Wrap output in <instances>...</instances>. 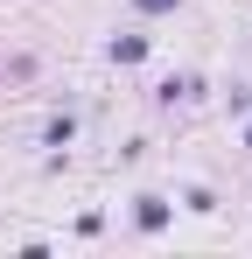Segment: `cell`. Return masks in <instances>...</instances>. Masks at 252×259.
Wrapping results in <instances>:
<instances>
[{
  "mask_svg": "<svg viewBox=\"0 0 252 259\" xmlns=\"http://www.w3.org/2000/svg\"><path fill=\"white\" fill-rule=\"evenodd\" d=\"M175 7H189V0H133V14H140V21H154V14H175Z\"/></svg>",
  "mask_w": 252,
  "mask_h": 259,
  "instance_id": "8992f818",
  "label": "cell"
},
{
  "mask_svg": "<svg viewBox=\"0 0 252 259\" xmlns=\"http://www.w3.org/2000/svg\"><path fill=\"white\" fill-rule=\"evenodd\" d=\"M224 105H231V119H245V112H252V84H231V91H224Z\"/></svg>",
  "mask_w": 252,
  "mask_h": 259,
  "instance_id": "52a82bcc",
  "label": "cell"
},
{
  "mask_svg": "<svg viewBox=\"0 0 252 259\" xmlns=\"http://www.w3.org/2000/svg\"><path fill=\"white\" fill-rule=\"evenodd\" d=\"M168 224H175V203L154 196V189H140V196H133V231H140V238H154V231H168Z\"/></svg>",
  "mask_w": 252,
  "mask_h": 259,
  "instance_id": "6da1fadb",
  "label": "cell"
},
{
  "mask_svg": "<svg viewBox=\"0 0 252 259\" xmlns=\"http://www.w3.org/2000/svg\"><path fill=\"white\" fill-rule=\"evenodd\" d=\"M238 147H245V154H252V112H245V119H238Z\"/></svg>",
  "mask_w": 252,
  "mask_h": 259,
  "instance_id": "ba28073f",
  "label": "cell"
},
{
  "mask_svg": "<svg viewBox=\"0 0 252 259\" xmlns=\"http://www.w3.org/2000/svg\"><path fill=\"white\" fill-rule=\"evenodd\" d=\"M175 203H182L189 217H210V210H217V189H210V182H189V189H182Z\"/></svg>",
  "mask_w": 252,
  "mask_h": 259,
  "instance_id": "5b68a950",
  "label": "cell"
},
{
  "mask_svg": "<svg viewBox=\"0 0 252 259\" xmlns=\"http://www.w3.org/2000/svg\"><path fill=\"white\" fill-rule=\"evenodd\" d=\"M147 49H154V35H140V28H126V35H112V42H105V56H112L119 70H133V63H147Z\"/></svg>",
  "mask_w": 252,
  "mask_h": 259,
  "instance_id": "3957f363",
  "label": "cell"
},
{
  "mask_svg": "<svg viewBox=\"0 0 252 259\" xmlns=\"http://www.w3.org/2000/svg\"><path fill=\"white\" fill-rule=\"evenodd\" d=\"M70 140H77V112H56V119L42 126V147H49V154H70Z\"/></svg>",
  "mask_w": 252,
  "mask_h": 259,
  "instance_id": "277c9868",
  "label": "cell"
},
{
  "mask_svg": "<svg viewBox=\"0 0 252 259\" xmlns=\"http://www.w3.org/2000/svg\"><path fill=\"white\" fill-rule=\"evenodd\" d=\"M189 98H203V77H196V70H175V77L154 84V105H168V112H175V105H189Z\"/></svg>",
  "mask_w": 252,
  "mask_h": 259,
  "instance_id": "7a4b0ae2",
  "label": "cell"
}]
</instances>
